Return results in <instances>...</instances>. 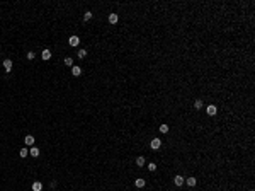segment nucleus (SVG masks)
I'll list each match as a JSON object with an SVG mask.
<instances>
[{"instance_id":"f257e3e1","label":"nucleus","mask_w":255,"mask_h":191,"mask_svg":"<svg viewBox=\"0 0 255 191\" xmlns=\"http://www.w3.org/2000/svg\"><path fill=\"white\" fill-rule=\"evenodd\" d=\"M150 147L153 148V150H158V148L162 147V140H160V138H153V140L150 142Z\"/></svg>"},{"instance_id":"f03ea898","label":"nucleus","mask_w":255,"mask_h":191,"mask_svg":"<svg viewBox=\"0 0 255 191\" xmlns=\"http://www.w3.org/2000/svg\"><path fill=\"white\" fill-rule=\"evenodd\" d=\"M12 67H14L12 60H10V58H5V60H4V68H5V72H10V70H12Z\"/></svg>"},{"instance_id":"7ed1b4c3","label":"nucleus","mask_w":255,"mask_h":191,"mask_svg":"<svg viewBox=\"0 0 255 191\" xmlns=\"http://www.w3.org/2000/svg\"><path fill=\"white\" fill-rule=\"evenodd\" d=\"M206 113L209 114V116H214V114L218 113V108H216L214 104H209V106H207V108H206Z\"/></svg>"},{"instance_id":"20e7f679","label":"nucleus","mask_w":255,"mask_h":191,"mask_svg":"<svg viewBox=\"0 0 255 191\" xmlns=\"http://www.w3.org/2000/svg\"><path fill=\"white\" fill-rule=\"evenodd\" d=\"M184 181H186V179H184L182 176H175V178H174V184H175V186H182Z\"/></svg>"},{"instance_id":"39448f33","label":"nucleus","mask_w":255,"mask_h":191,"mask_svg":"<svg viewBox=\"0 0 255 191\" xmlns=\"http://www.w3.org/2000/svg\"><path fill=\"white\" fill-rule=\"evenodd\" d=\"M68 41H70V46H78V43H80V38H78V36H72Z\"/></svg>"},{"instance_id":"423d86ee","label":"nucleus","mask_w":255,"mask_h":191,"mask_svg":"<svg viewBox=\"0 0 255 191\" xmlns=\"http://www.w3.org/2000/svg\"><path fill=\"white\" fill-rule=\"evenodd\" d=\"M72 73L75 75V77H78V75L82 73V68H80V67H77V65H73L72 67Z\"/></svg>"},{"instance_id":"0eeeda50","label":"nucleus","mask_w":255,"mask_h":191,"mask_svg":"<svg viewBox=\"0 0 255 191\" xmlns=\"http://www.w3.org/2000/svg\"><path fill=\"white\" fill-rule=\"evenodd\" d=\"M41 58H43V60H49V58H51V51H49V49H44V51L41 53Z\"/></svg>"},{"instance_id":"6e6552de","label":"nucleus","mask_w":255,"mask_h":191,"mask_svg":"<svg viewBox=\"0 0 255 191\" xmlns=\"http://www.w3.org/2000/svg\"><path fill=\"white\" fill-rule=\"evenodd\" d=\"M118 14H109V22L111 24H116V22H118Z\"/></svg>"},{"instance_id":"1a4fd4ad","label":"nucleus","mask_w":255,"mask_h":191,"mask_svg":"<svg viewBox=\"0 0 255 191\" xmlns=\"http://www.w3.org/2000/svg\"><path fill=\"white\" fill-rule=\"evenodd\" d=\"M33 189L34 191H41V189H43V184H41L39 181H34V183H33Z\"/></svg>"},{"instance_id":"9d476101","label":"nucleus","mask_w":255,"mask_h":191,"mask_svg":"<svg viewBox=\"0 0 255 191\" xmlns=\"http://www.w3.org/2000/svg\"><path fill=\"white\" fill-rule=\"evenodd\" d=\"M29 154L33 155V157H39V148H37V147H33V148L29 150Z\"/></svg>"},{"instance_id":"9b49d317","label":"nucleus","mask_w":255,"mask_h":191,"mask_svg":"<svg viewBox=\"0 0 255 191\" xmlns=\"http://www.w3.org/2000/svg\"><path fill=\"white\" fill-rule=\"evenodd\" d=\"M186 183L189 184V186H196V184H197V179H196V178H187Z\"/></svg>"},{"instance_id":"f8f14e48","label":"nucleus","mask_w":255,"mask_h":191,"mask_svg":"<svg viewBox=\"0 0 255 191\" xmlns=\"http://www.w3.org/2000/svg\"><path fill=\"white\" fill-rule=\"evenodd\" d=\"M24 142H26V145H34V137H31V135H27L24 138Z\"/></svg>"},{"instance_id":"ddd939ff","label":"nucleus","mask_w":255,"mask_h":191,"mask_svg":"<svg viewBox=\"0 0 255 191\" xmlns=\"http://www.w3.org/2000/svg\"><path fill=\"white\" fill-rule=\"evenodd\" d=\"M134 184H136V188H143V186H145V179H141V178H138L136 179V181H134Z\"/></svg>"},{"instance_id":"4468645a","label":"nucleus","mask_w":255,"mask_h":191,"mask_svg":"<svg viewBox=\"0 0 255 191\" xmlns=\"http://www.w3.org/2000/svg\"><path fill=\"white\" fill-rule=\"evenodd\" d=\"M136 166L138 167H141V166H145V157H141V155H140V157L136 159Z\"/></svg>"},{"instance_id":"2eb2a0df","label":"nucleus","mask_w":255,"mask_h":191,"mask_svg":"<svg viewBox=\"0 0 255 191\" xmlns=\"http://www.w3.org/2000/svg\"><path fill=\"white\" fill-rule=\"evenodd\" d=\"M203 101H201V99H197V101H196L194 102V108H196V109H203Z\"/></svg>"},{"instance_id":"dca6fc26","label":"nucleus","mask_w":255,"mask_h":191,"mask_svg":"<svg viewBox=\"0 0 255 191\" xmlns=\"http://www.w3.org/2000/svg\"><path fill=\"white\" fill-rule=\"evenodd\" d=\"M65 65H66V67H73V60H72L70 56L65 58Z\"/></svg>"},{"instance_id":"f3484780","label":"nucleus","mask_w":255,"mask_h":191,"mask_svg":"<svg viewBox=\"0 0 255 191\" xmlns=\"http://www.w3.org/2000/svg\"><path fill=\"white\" fill-rule=\"evenodd\" d=\"M27 148H20V152H19V155H20V157H22V159H24V157H27Z\"/></svg>"},{"instance_id":"a211bd4d","label":"nucleus","mask_w":255,"mask_h":191,"mask_svg":"<svg viewBox=\"0 0 255 191\" xmlns=\"http://www.w3.org/2000/svg\"><path fill=\"white\" fill-rule=\"evenodd\" d=\"M168 131V125H160V133H167Z\"/></svg>"},{"instance_id":"6ab92c4d","label":"nucleus","mask_w":255,"mask_h":191,"mask_svg":"<svg viewBox=\"0 0 255 191\" xmlns=\"http://www.w3.org/2000/svg\"><path fill=\"white\" fill-rule=\"evenodd\" d=\"M77 56L78 58H85V56H87V51H85V49H80V51L77 53Z\"/></svg>"},{"instance_id":"aec40b11","label":"nucleus","mask_w":255,"mask_h":191,"mask_svg":"<svg viewBox=\"0 0 255 191\" xmlns=\"http://www.w3.org/2000/svg\"><path fill=\"white\" fill-rule=\"evenodd\" d=\"M34 58H36V53H34V51H29L27 53V60H34Z\"/></svg>"},{"instance_id":"412c9836","label":"nucleus","mask_w":255,"mask_h":191,"mask_svg":"<svg viewBox=\"0 0 255 191\" xmlns=\"http://www.w3.org/2000/svg\"><path fill=\"white\" fill-rule=\"evenodd\" d=\"M83 19L85 20H90V19H92V12H85L83 14Z\"/></svg>"},{"instance_id":"4be33fe9","label":"nucleus","mask_w":255,"mask_h":191,"mask_svg":"<svg viewBox=\"0 0 255 191\" xmlns=\"http://www.w3.org/2000/svg\"><path fill=\"white\" fill-rule=\"evenodd\" d=\"M148 169H150V171H155V169H157V164L150 162V164H148Z\"/></svg>"}]
</instances>
